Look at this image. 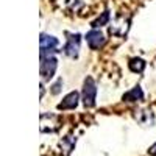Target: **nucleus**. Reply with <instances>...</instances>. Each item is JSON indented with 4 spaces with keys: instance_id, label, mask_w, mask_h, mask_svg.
I'll return each mask as SVG.
<instances>
[{
    "instance_id": "nucleus-4",
    "label": "nucleus",
    "mask_w": 156,
    "mask_h": 156,
    "mask_svg": "<svg viewBox=\"0 0 156 156\" xmlns=\"http://www.w3.org/2000/svg\"><path fill=\"white\" fill-rule=\"evenodd\" d=\"M39 120H41V126H39L41 133H56L61 128V117L56 114L42 112Z\"/></svg>"
},
{
    "instance_id": "nucleus-15",
    "label": "nucleus",
    "mask_w": 156,
    "mask_h": 156,
    "mask_svg": "<svg viewBox=\"0 0 156 156\" xmlns=\"http://www.w3.org/2000/svg\"><path fill=\"white\" fill-rule=\"evenodd\" d=\"M148 153H150L151 156H156V142H154V144L148 148Z\"/></svg>"
},
{
    "instance_id": "nucleus-5",
    "label": "nucleus",
    "mask_w": 156,
    "mask_h": 156,
    "mask_svg": "<svg viewBox=\"0 0 156 156\" xmlns=\"http://www.w3.org/2000/svg\"><path fill=\"white\" fill-rule=\"evenodd\" d=\"M80 44H81V34L80 33H67V42L62 47L64 55L69 58H78L80 55Z\"/></svg>"
},
{
    "instance_id": "nucleus-9",
    "label": "nucleus",
    "mask_w": 156,
    "mask_h": 156,
    "mask_svg": "<svg viewBox=\"0 0 156 156\" xmlns=\"http://www.w3.org/2000/svg\"><path fill=\"white\" fill-rule=\"evenodd\" d=\"M122 100H123V101H128V103L142 101V100H144V90H142V87L137 84V86H134L133 89H129L128 92H125V94L122 95Z\"/></svg>"
},
{
    "instance_id": "nucleus-13",
    "label": "nucleus",
    "mask_w": 156,
    "mask_h": 156,
    "mask_svg": "<svg viewBox=\"0 0 156 156\" xmlns=\"http://www.w3.org/2000/svg\"><path fill=\"white\" fill-rule=\"evenodd\" d=\"M109 19H111L109 9H105V11L101 12V16H98L95 20L90 22V27H92V28H100V27H103V25H108L109 23Z\"/></svg>"
},
{
    "instance_id": "nucleus-3",
    "label": "nucleus",
    "mask_w": 156,
    "mask_h": 156,
    "mask_svg": "<svg viewBox=\"0 0 156 156\" xmlns=\"http://www.w3.org/2000/svg\"><path fill=\"white\" fill-rule=\"evenodd\" d=\"M95 98H97V84L92 76H86L83 83V90H81V100L86 108H94L95 106Z\"/></svg>"
},
{
    "instance_id": "nucleus-1",
    "label": "nucleus",
    "mask_w": 156,
    "mask_h": 156,
    "mask_svg": "<svg viewBox=\"0 0 156 156\" xmlns=\"http://www.w3.org/2000/svg\"><path fill=\"white\" fill-rule=\"evenodd\" d=\"M58 50H51V51H41V64H39V72H41L42 81H48L53 78L56 67H58V61L55 58V53Z\"/></svg>"
},
{
    "instance_id": "nucleus-6",
    "label": "nucleus",
    "mask_w": 156,
    "mask_h": 156,
    "mask_svg": "<svg viewBox=\"0 0 156 156\" xmlns=\"http://www.w3.org/2000/svg\"><path fill=\"white\" fill-rule=\"evenodd\" d=\"M84 39H86V42H87V45H89L90 50H98V48H101L103 45H105V42H106L105 34H103L100 30H97V28H92L90 31H87L86 36H84Z\"/></svg>"
},
{
    "instance_id": "nucleus-7",
    "label": "nucleus",
    "mask_w": 156,
    "mask_h": 156,
    "mask_svg": "<svg viewBox=\"0 0 156 156\" xmlns=\"http://www.w3.org/2000/svg\"><path fill=\"white\" fill-rule=\"evenodd\" d=\"M78 103H80V94H78L76 90H72V92H69L66 97L62 98L61 103H58V109H59V111L75 109V108L78 106Z\"/></svg>"
},
{
    "instance_id": "nucleus-12",
    "label": "nucleus",
    "mask_w": 156,
    "mask_h": 156,
    "mask_svg": "<svg viewBox=\"0 0 156 156\" xmlns=\"http://www.w3.org/2000/svg\"><path fill=\"white\" fill-rule=\"evenodd\" d=\"M145 66L147 64H145V61L142 58H131L129 62H128V69L131 72H134V73H142L144 69H145Z\"/></svg>"
},
{
    "instance_id": "nucleus-2",
    "label": "nucleus",
    "mask_w": 156,
    "mask_h": 156,
    "mask_svg": "<svg viewBox=\"0 0 156 156\" xmlns=\"http://www.w3.org/2000/svg\"><path fill=\"white\" fill-rule=\"evenodd\" d=\"M129 27H131V16L129 14H119L112 23L109 25V33L112 36H119V37H125L129 31Z\"/></svg>"
},
{
    "instance_id": "nucleus-8",
    "label": "nucleus",
    "mask_w": 156,
    "mask_h": 156,
    "mask_svg": "<svg viewBox=\"0 0 156 156\" xmlns=\"http://www.w3.org/2000/svg\"><path fill=\"white\" fill-rule=\"evenodd\" d=\"M41 51H51V50H56L58 45H59V41L55 37V36H50V34H45L42 33L41 34Z\"/></svg>"
},
{
    "instance_id": "nucleus-11",
    "label": "nucleus",
    "mask_w": 156,
    "mask_h": 156,
    "mask_svg": "<svg viewBox=\"0 0 156 156\" xmlns=\"http://www.w3.org/2000/svg\"><path fill=\"white\" fill-rule=\"evenodd\" d=\"M75 144H76V137L73 136H66L59 140V147L61 150H64V156H69L72 153V150L75 148Z\"/></svg>"
},
{
    "instance_id": "nucleus-10",
    "label": "nucleus",
    "mask_w": 156,
    "mask_h": 156,
    "mask_svg": "<svg viewBox=\"0 0 156 156\" xmlns=\"http://www.w3.org/2000/svg\"><path fill=\"white\" fill-rule=\"evenodd\" d=\"M136 119H137L139 123H142L144 126H151L154 123V117H153L150 109H140V111H137Z\"/></svg>"
},
{
    "instance_id": "nucleus-14",
    "label": "nucleus",
    "mask_w": 156,
    "mask_h": 156,
    "mask_svg": "<svg viewBox=\"0 0 156 156\" xmlns=\"http://www.w3.org/2000/svg\"><path fill=\"white\" fill-rule=\"evenodd\" d=\"M61 86H62V80H61V78H58V80H56V83L55 84H51V94H59L61 92Z\"/></svg>"
}]
</instances>
